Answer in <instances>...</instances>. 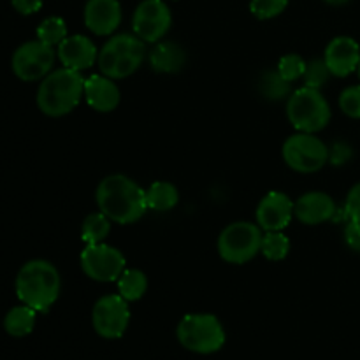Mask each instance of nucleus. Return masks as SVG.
Listing matches in <instances>:
<instances>
[{
	"mask_svg": "<svg viewBox=\"0 0 360 360\" xmlns=\"http://www.w3.org/2000/svg\"><path fill=\"white\" fill-rule=\"evenodd\" d=\"M13 7L23 16H28L41 9L42 0H13Z\"/></svg>",
	"mask_w": 360,
	"mask_h": 360,
	"instance_id": "34",
	"label": "nucleus"
},
{
	"mask_svg": "<svg viewBox=\"0 0 360 360\" xmlns=\"http://www.w3.org/2000/svg\"><path fill=\"white\" fill-rule=\"evenodd\" d=\"M56 55H58V60L63 67L77 70V72L94 67V63L98 58L97 46L94 44V41L88 39L86 35L79 34L67 35L58 44Z\"/></svg>",
	"mask_w": 360,
	"mask_h": 360,
	"instance_id": "15",
	"label": "nucleus"
},
{
	"mask_svg": "<svg viewBox=\"0 0 360 360\" xmlns=\"http://www.w3.org/2000/svg\"><path fill=\"white\" fill-rule=\"evenodd\" d=\"M176 336L181 347L195 354H214L225 345V330L220 320L210 313H192L178 323Z\"/></svg>",
	"mask_w": 360,
	"mask_h": 360,
	"instance_id": "5",
	"label": "nucleus"
},
{
	"mask_svg": "<svg viewBox=\"0 0 360 360\" xmlns=\"http://www.w3.org/2000/svg\"><path fill=\"white\" fill-rule=\"evenodd\" d=\"M357 72H359V77H360V63H359V69H357Z\"/></svg>",
	"mask_w": 360,
	"mask_h": 360,
	"instance_id": "36",
	"label": "nucleus"
},
{
	"mask_svg": "<svg viewBox=\"0 0 360 360\" xmlns=\"http://www.w3.org/2000/svg\"><path fill=\"white\" fill-rule=\"evenodd\" d=\"M336 202L323 192H308L294 202V217L304 225H319L336 217Z\"/></svg>",
	"mask_w": 360,
	"mask_h": 360,
	"instance_id": "17",
	"label": "nucleus"
},
{
	"mask_svg": "<svg viewBox=\"0 0 360 360\" xmlns=\"http://www.w3.org/2000/svg\"><path fill=\"white\" fill-rule=\"evenodd\" d=\"M330 76H333V74H330L326 60L315 58V60H309V62L306 63V70H304V76H302V81H304V86L320 90V88L329 81Z\"/></svg>",
	"mask_w": 360,
	"mask_h": 360,
	"instance_id": "27",
	"label": "nucleus"
},
{
	"mask_svg": "<svg viewBox=\"0 0 360 360\" xmlns=\"http://www.w3.org/2000/svg\"><path fill=\"white\" fill-rule=\"evenodd\" d=\"M179 192L172 183L157 181L146 190V204L148 210L153 211H171L178 206Z\"/></svg>",
	"mask_w": 360,
	"mask_h": 360,
	"instance_id": "20",
	"label": "nucleus"
},
{
	"mask_svg": "<svg viewBox=\"0 0 360 360\" xmlns=\"http://www.w3.org/2000/svg\"><path fill=\"white\" fill-rule=\"evenodd\" d=\"M111 232V220L104 213H91L84 218L81 227V239L86 245H98L104 241Z\"/></svg>",
	"mask_w": 360,
	"mask_h": 360,
	"instance_id": "24",
	"label": "nucleus"
},
{
	"mask_svg": "<svg viewBox=\"0 0 360 360\" xmlns=\"http://www.w3.org/2000/svg\"><path fill=\"white\" fill-rule=\"evenodd\" d=\"M340 108L350 118L360 120V86H350L340 95Z\"/></svg>",
	"mask_w": 360,
	"mask_h": 360,
	"instance_id": "30",
	"label": "nucleus"
},
{
	"mask_svg": "<svg viewBox=\"0 0 360 360\" xmlns=\"http://www.w3.org/2000/svg\"><path fill=\"white\" fill-rule=\"evenodd\" d=\"M171 23V9L164 0H143L132 18L134 34L151 44H157L165 37Z\"/></svg>",
	"mask_w": 360,
	"mask_h": 360,
	"instance_id": "12",
	"label": "nucleus"
},
{
	"mask_svg": "<svg viewBox=\"0 0 360 360\" xmlns=\"http://www.w3.org/2000/svg\"><path fill=\"white\" fill-rule=\"evenodd\" d=\"M278 72L281 74V77H285L287 81H297L302 79L306 70V62L302 56L295 55V53H288L278 63Z\"/></svg>",
	"mask_w": 360,
	"mask_h": 360,
	"instance_id": "29",
	"label": "nucleus"
},
{
	"mask_svg": "<svg viewBox=\"0 0 360 360\" xmlns=\"http://www.w3.org/2000/svg\"><path fill=\"white\" fill-rule=\"evenodd\" d=\"M95 199L109 220L122 225L134 224L148 210L146 192L123 174H111L102 179L95 192Z\"/></svg>",
	"mask_w": 360,
	"mask_h": 360,
	"instance_id": "1",
	"label": "nucleus"
},
{
	"mask_svg": "<svg viewBox=\"0 0 360 360\" xmlns=\"http://www.w3.org/2000/svg\"><path fill=\"white\" fill-rule=\"evenodd\" d=\"M262 238V229L259 225L250 221H234L218 236V253L229 264H246L260 252Z\"/></svg>",
	"mask_w": 360,
	"mask_h": 360,
	"instance_id": "7",
	"label": "nucleus"
},
{
	"mask_svg": "<svg viewBox=\"0 0 360 360\" xmlns=\"http://www.w3.org/2000/svg\"><path fill=\"white\" fill-rule=\"evenodd\" d=\"M323 60L333 76L347 77L359 69L360 46L355 39L341 35L327 44Z\"/></svg>",
	"mask_w": 360,
	"mask_h": 360,
	"instance_id": "14",
	"label": "nucleus"
},
{
	"mask_svg": "<svg viewBox=\"0 0 360 360\" xmlns=\"http://www.w3.org/2000/svg\"><path fill=\"white\" fill-rule=\"evenodd\" d=\"M122 23L118 0H88L84 6V25L95 35H111Z\"/></svg>",
	"mask_w": 360,
	"mask_h": 360,
	"instance_id": "16",
	"label": "nucleus"
},
{
	"mask_svg": "<svg viewBox=\"0 0 360 360\" xmlns=\"http://www.w3.org/2000/svg\"><path fill=\"white\" fill-rule=\"evenodd\" d=\"M288 6V0H252L250 11L257 20H273L280 16Z\"/></svg>",
	"mask_w": 360,
	"mask_h": 360,
	"instance_id": "28",
	"label": "nucleus"
},
{
	"mask_svg": "<svg viewBox=\"0 0 360 360\" xmlns=\"http://www.w3.org/2000/svg\"><path fill=\"white\" fill-rule=\"evenodd\" d=\"M323 2H327L329 6H345V4L350 2V0H323Z\"/></svg>",
	"mask_w": 360,
	"mask_h": 360,
	"instance_id": "35",
	"label": "nucleus"
},
{
	"mask_svg": "<svg viewBox=\"0 0 360 360\" xmlns=\"http://www.w3.org/2000/svg\"><path fill=\"white\" fill-rule=\"evenodd\" d=\"M127 260L120 250L115 246L104 245H86V248L81 253V267L83 273L90 280L101 281V283H109L116 281L122 273L125 271Z\"/></svg>",
	"mask_w": 360,
	"mask_h": 360,
	"instance_id": "9",
	"label": "nucleus"
},
{
	"mask_svg": "<svg viewBox=\"0 0 360 360\" xmlns=\"http://www.w3.org/2000/svg\"><path fill=\"white\" fill-rule=\"evenodd\" d=\"M146 48L136 34H120L109 39L98 51V69L111 79H123L136 72L143 63Z\"/></svg>",
	"mask_w": 360,
	"mask_h": 360,
	"instance_id": "4",
	"label": "nucleus"
},
{
	"mask_svg": "<svg viewBox=\"0 0 360 360\" xmlns=\"http://www.w3.org/2000/svg\"><path fill=\"white\" fill-rule=\"evenodd\" d=\"M345 214L348 220L360 221V183L352 186L350 193L347 197V204H345Z\"/></svg>",
	"mask_w": 360,
	"mask_h": 360,
	"instance_id": "31",
	"label": "nucleus"
},
{
	"mask_svg": "<svg viewBox=\"0 0 360 360\" xmlns=\"http://www.w3.org/2000/svg\"><path fill=\"white\" fill-rule=\"evenodd\" d=\"M148 290V278L139 269H125L118 278V292L125 301H139Z\"/></svg>",
	"mask_w": 360,
	"mask_h": 360,
	"instance_id": "23",
	"label": "nucleus"
},
{
	"mask_svg": "<svg viewBox=\"0 0 360 360\" xmlns=\"http://www.w3.org/2000/svg\"><path fill=\"white\" fill-rule=\"evenodd\" d=\"M294 217V202L283 192H269L257 207V221L266 232L283 231Z\"/></svg>",
	"mask_w": 360,
	"mask_h": 360,
	"instance_id": "13",
	"label": "nucleus"
},
{
	"mask_svg": "<svg viewBox=\"0 0 360 360\" xmlns=\"http://www.w3.org/2000/svg\"><path fill=\"white\" fill-rule=\"evenodd\" d=\"M35 315H37V311L27 304L16 306V308L11 309L6 315V320H4V327H6L7 334L14 338L28 336L35 327Z\"/></svg>",
	"mask_w": 360,
	"mask_h": 360,
	"instance_id": "22",
	"label": "nucleus"
},
{
	"mask_svg": "<svg viewBox=\"0 0 360 360\" xmlns=\"http://www.w3.org/2000/svg\"><path fill=\"white\" fill-rule=\"evenodd\" d=\"M58 269L48 260H30L20 269L16 276V295L23 304L37 313L51 308L60 295Z\"/></svg>",
	"mask_w": 360,
	"mask_h": 360,
	"instance_id": "2",
	"label": "nucleus"
},
{
	"mask_svg": "<svg viewBox=\"0 0 360 360\" xmlns=\"http://www.w3.org/2000/svg\"><path fill=\"white\" fill-rule=\"evenodd\" d=\"M259 91L266 101L280 102L292 95V83L281 77L278 70H264L259 77Z\"/></svg>",
	"mask_w": 360,
	"mask_h": 360,
	"instance_id": "21",
	"label": "nucleus"
},
{
	"mask_svg": "<svg viewBox=\"0 0 360 360\" xmlns=\"http://www.w3.org/2000/svg\"><path fill=\"white\" fill-rule=\"evenodd\" d=\"M67 37V25L62 18H46L37 27V39L48 46H58Z\"/></svg>",
	"mask_w": 360,
	"mask_h": 360,
	"instance_id": "26",
	"label": "nucleus"
},
{
	"mask_svg": "<svg viewBox=\"0 0 360 360\" xmlns=\"http://www.w3.org/2000/svg\"><path fill=\"white\" fill-rule=\"evenodd\" d=\"M352 158V148L345 143H334L329 148V162L333 165H345Z\"/></svg>",
	"mask_w": 360,
	"mask_h": 360,
	"instance_id": "32",
	"label": "nucleus"
},
{
	"mask_svg": "<svg viewBox=\"0 0 360 360\" xmlns=\"http://www.w3.org/2000/svg\"><path fill=\"white\" fill-rule=\"evenodd\" d=\"M345 243L348 245V248L360 253V221L348 220L347 227H345Z\"/></svg>",
	"mask_w": 360,
	"mask_h": 360,
	"instance_id": "33",
	"label": "nucleus"
},
{
	"mask_svg": "<svg viewBox=\"0 0 360 360\" xmlns=\"http://www.w3.org/2000/svg\"><path fill=\"white\" fill-rule=\"evenodd\" d=\"M129 322V301H125L122 295H104L95 302L91 323L98 336L105 340H118L125 334Z\"/></svg>",
	"mask_w": 360,
	"mask_h": 360,
	"instance_id": "11",
	"label": "nucleus"
},
{
	"mask_svg": "<svg viewBox=\"0 0 360 360\" xmlns=\"http://www.w3.org/2000/svg\"><path fill=\"white\" fill-rule=\"evenodd\" d=\"M13 72L21 81L44 79L55 65V49L42 41H28L13 55Z\"/></svg>",
	"mask_w": 360,
	"mask_h": 360,
	"instance_id": "10",
	"label": "nucleus"
},
{
	"mask_svg": "<svg viewBox=\"0 0 360 360\" xmlns=\"http://www.w3.org/2000/svg\"><path fill=\"white\" fill-rule=\"evenodd\" d=\"M186 53L179 44L171 41H160L150 53V65L155 72L174 74L185 67Z\"/></svg>",
	"mask_w": 360,
	"mask_h": 360,
	"instance_id": "19",
	"label": "nucleus"
},
{
	"mask_svg": "<svg viewBox=\"0 0 360 360\" xmlns=\"http://www.w3.org/2000/svg\"><path fill=\"white\" fill-rule=\"evenodd\" d=\"M290 252V239L285 234H281V231L276 232H266V236L262 238V246H260V253L266 257L267 260H273V262H280Z\"/></svg>",
	"mask_w": 360,
	"mask_h": 360,
	"instance_id": "25",
	"label": "nucleus"
},
{
	"mask_svg": "<svg viewBox=\"0 0 360 360\" xmlns=\"http://www.w3.org/2000/svg\"><path fill=\"white\" fill-rule=\"evenodd\" d=\"M283 160L295 172L311 174L329 162V148L315 134L299 132L283 143Z\"/></svg>",
	"mask_w": 360,
	"mask_h": 360,
	"instance_id": "8",
	"label": "nucleus"
},
{
	"mask_svg": "<svg viewBox=\"0 0 360 360\" xmlns=\"http://www.w3.org/2000/svg\"><path fill=\"white\" fill-rule=\"evenodd\" d=\"M84 95V79L77 70L62 69L51 70L37 90V105L44 115L51 118L69 115L81 102Z\"/></svg>",
	"mask_w": 360,
	"mask_h": 360,
	"instance_id": "3",
	"label": "nucleus"
},
{
	"mask_svg": "<svg viewBox=\"0 0 360 360\" xmlns=\"http://www.w3.org/2000/svg\"><path fill=\"white\" fill-rule=\"evenodd\" d=\"M84 98L98 112H111L120 104V88L108 76H90L84 79Z\"/></svg>",
	"mask_w": 360,
	"mask_h": 360,
	"instance_id": "18",
	"label": "nucleus"
},
{
	"mask_svg": "<svg viewBox=\"0 0 360 360\" xmlns=\"http://www.w3.org/2000/svg\"><path fill=\"white\" fill-rule=\"evenodd\" d=\"M287 118L299 132L316 134L330 122V105L320 90L302 86L288 97Z\"/></svg>",
	"mask_w": 360,
	"mask_h": 360,
	"instance_id": "6",
	"label": "nucleus"
}]
</instances>
